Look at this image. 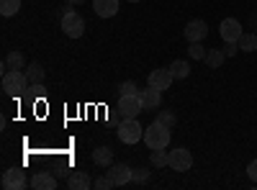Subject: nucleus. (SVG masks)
Masks as SVG:
<instances>
[{
    "label": "nucleus",
    "mask_w": 257,
    "mask_h": 190,
    "mask_svg": "<svg viewBox=\"0 0 257 190\" xmlns=\"http://www.w3.org/2000/svg\"><path fill=\"white\" fill-rule=\"evenodd\" d=\"M29 77L26 72H21V70H6L3 72V90L8 95H24L29 90Z\"/></svg>",
    "instance_id": "f257e3e1"
},
{
    "label": "nucleus",
    "mask_w": 257,
    "mask_h": 190,
    "mask_svg": "<svg viewBox=\"0 0 257 190\" xmlns=\"http://www.w3.org/2000/svg\"><path fill=\"white\" fill-rule=\"evenodd\" d=\"M170 131L173 129H167V126L155 121L149 129H144V144L149 146V149H165V146L170 144Z\"/></svg>",
    "instance_id": "f03ea898"
},
{
    "label": "nucleus",
    "mask_w": 257,
    "mask_h": 190,
    "mask_svg": "<svg viewBox=\"0 0 257 190\" xmlns=\"http://www.w3.org/2000/svg\"><path fill=\"white\" fill-rule=\"evenodd\" d=\"M118 139L123 144H137L139 139H144V129L139 126L137 118H123L118 123Z\"/></svg>",
    "instance_id": "7ed1b4c3"
},
{
    "label": "nucleus",
    "mask_w": 257,
    "mask_h": 190,
    "mask_svg": "<svg viewBox=\"0 0 257 190\" xmlns=\"http://www.w3.org/2000/svg\"><path fill=\"white\" fill-rule=\"evenodd\" d=\"M62 31L70 39H80L85 34V18L80 13H75V11H67L62 16Z\"/></svg>",
    "instance_id": "20e7f679"
},
{
    "label": "nucleus",
    "mask_w": 257,
    "mask_h": 190,
    "mask_svg": "<svg viewBox=\"0 0 257 190\" xmlns=\"http://www.w3.org/2000/svg\"><path fill=\"white\" fill-rule=\"evenodd\" d=\"M144 111V103L137 95H118V116L121 118H137L139 113Z\"/></svg>",
    "instance_id": "39448f33"
},
{
    "label": "nucleus",
    "mask_w": 257,
    "mask_h": 190,
    "mask_svg": "<svg viewBox=\"0 0 257 190\" xmlns=\"http://www.w3.org/2000/svg\"><path fill=\"white\" fill-rule=\"evenodd\" d=\"M170 167H173L175 172H188L193 167V154L185 149V146H178V149L170 152Z\"/></svg>",
    "instance_id": "423d86ee"
},
{
    "label": "nucleus",
    "mask_w": 257,
    "mask_h": 190,
    "mask_svg": "<svg viewBox=\"0 0 257 190\" xmlns=\"http://www.w3.org/2000/svg\"><path fill=\"white\" fill-rule=\"evenodd\" d=\"M108 180L113 182V187H118V185H126V182H132V175H134V170L128 164H123V162H118V164H111L108 167Z\"/></svg>",
    "instance_id": "0eeeda50"
},
{
    "label": "nucleus",
    "mask_w": 257,
    "mask_h": 190,
    "mask_svg": "<svg viewBox=\"0 0 257 190\" xmlns=\"http://www.w3.org/2000/svg\"><path fill=\"white\" fill-rule=\"evenodd\" d=\"M219 31H221V39L226 41V44H231V41H239V36H242V24H239L237 18H224L221 26H219Z\"/></svg>",
    "instance_id": "6e6552de"
},
{
    "label": "nucleus",
    "mask_w": 257,
    "mask_h": 190,
    "mask_svg": "<svg viewBox=\"0 0 257 190\" xmlns=\"http://www.w3.org/2000/svg\"><path fill=\"white\" fill-rule=\"evenodd\" d=\"M183 34H185V39H188V41H203V39H206V34H208V26H206V21L193 18V21H188V24H185Z\"/></svg>",
    "instance_id": "1a4fd4ad"
},
{
    "label": "nucleus",
    "mask_w": 257,
    "mask_h": 190,
    "mask_svg": "<svg viewBox=\"0 0 257 190\" xmlns=\"http://www.w3.org/2000/svg\"><path fill=\"white\" fill-rule=\"evenodd\" d=\"M3 187L6 190H21V187H26V175L21 167H11V170L3 172Z\"/></svg>",
    "instance_id": "9d476101"
},
{
    "label": "nucleus",
    "mask_w": 257,
    "mask_h": 190,
    "mask_svg": "<svg viewBox=\"0 0 257 190\" xmlns=\"http://www.w3.org/2000/svg\"><path fill=\"white\" fill-rule=\"evenodd\" d=\"M173 72H170V67L167 70H152L149 72V88H157V90H167L170 85H173Z\"/></svg>",
    "instance_id": "9b49d317"
},
{
    "label": "nucleus",
    "mask_w": 257,
    "mask_h": 190,
    "mask_svg": "<svg viewBox=\"0 0 257 190\" xmlns=\"http://www.w3.org/2000/svg\"><path fill=\"white\" fill-rule=\"evenodd\" d=\"M139 98L144 103V111H155V108H160V103H162V90L147 88V90H139Z\"/></svg>",
    "instance_id": "f8f14e48"
},
{
    "label": "nucleus",
    "mask_w": 257,
    "mask_h": 190,
    "mask_svg": "<svg viewBox=\"0 0 257 190\" xmlns=\"http://www.w3.org/2000/svg\"><path fill=\"white\" fill-rule=\"evenodd\" d=\"M93 11H95L100 18H113V16L118 13V0H95Z\"/></svg>",
    "instance_id": "ddd939ff"
},
{
    "label": "nucleus",
    "mask_w": 257,
    "mask_h": 190,
    "mask_svg": "<svg viewBox=\"0 0 257 190\" xmlns=\"http://www.w3.org/2000/svg\"><path fill=\"white\" fill-rule=\"evenodd\" d=\"M31 187L34 190H54L57 187V177L52 172H36L34 180H31Z\"/></svg>",
    "instance_id": "4468645a"
},
{
    "label": "nucleus",
    "mask_w": 257,
    "mask_h": 190,
    "mask_svg": "<svg viewBox=\"0 0 257 190\" xmlns=\"http://www.w3.org/2000/svg\"><path fill=\"white\" fill-rule=\"evenodd\" d=\"M93 162L98 167H111L113 164V152L108 149V146H98V149L93 152Z\"/></svg>",
    "instance_id": "2eb2a0df"
},
{
    "label": "nucleus",
    "mask_w": 257,
    "mask_h": 190,
    "mask_svg": "<svg viewBox=\"0 0 257 190\" xmlns=\"http://www.w3.org/2000/svg\"><path fill=\"white\" fill-rule=\"evenodd\" d=\"M224 59H226V54H224L221 49H208L203 62H206V65H208L211 70H219V67L224 65Z\"/></svg>",
    "instance_id": "dca6fc26"
},
{
    "label": "nucleus",
    "mask_w": 257,
    "mask_h": 190,
    "mask_svg": "<svg viewBox=\"0 0 257 190\" xmlns=\"http://www.w3.org/2000/svg\"><path fill=\"white\" fill-rule=\"evenodd\" d=\"M72 190H88L93 182H90V177L88 175H85V172H72L70 175V182H67Z\"/></svg>",
    "instance_id": "f3484780"
},
{
    "label": "nucleus",
    "mask_w": 257,
    "mask_h": 190,
    "mask_svg": "<svg viewBox=\"0 0 257 190\" xmlns=\"http://www.w3.org/2000/svg\"><path fill=\"white\" fill-rule=\"evenodd\" d=\"M170 72H173L175 80H183V77L190 75V65H188V62H183V59H175L173 65H170Z\"/></svg>",
    "instance_id": "a211bd4d"
},
{
    "label": "nucleus",
    "mask_w": 257,
    "mask_h": 190,
    "mask_svg": "<svg viewBox=\"0 0 257 190\" xmlns=\"http://www.w3.org/2000/svg\"><path fill=\"white\" fill-rule=\"evenodd\" d=\"M26 77H29L31 85H39V82H44V67L34 62V65H29V70H26Z\"/></svg>",
    "instance_id": "6ab92c4d"
},
{
    "label": "nucleus",
    "mask_w": 257,
    "mask_h": 190,
    "mask_svg": "<svg viewBox=\"0 0 257 190\" xmlns=\"http://www.w3.org/2000/svg\"><path fill=\"white\" fill-rule=\"evenodd\" d=\"M237 47L242 52H254L257 49V34H242L239 41H237Z\"/></svg>",
    "instance_id": "aec40b11"
},
{
    "label": "nucleus",
    "mask_w": 257,
    "mask_h": 190,
    "mask_svg": "<svg viewBox=\"0 0 257 190\" xmlns=\"http://www.w3.org/2000/svg\"><path fill=\"white\" fill-rule=\"evenodd\" d=\"M21 11V0H0V13H3L6 18L16 16Z\"/></svg>",
    "instance_id": "412c9836"
},
{
    "label": "nucleus",
    "mask_w": 257,
    "mask_h": 190,
    "mask_svg": "<svg viewBox=\"0 0 257 190\" xmlns=\"http://www.w3.org/2000/svg\"><path fill=\"white\" fill-rule=\"evenodd\" d=\"M6 70H24V54H21V52H11L6 57Z\"/></svg>",
    "instance_id": "4be33fe9"
},
{
    "label": "nucleus",
    "mask_w": 257,
    "mask_h": 190,
    "mask_svg": "<svg viewBox=\"0 0 257 190\" xmlns=\"http://www.w3.org/2000/svg\"><path fill=\"white\" fill-rule=\"evenodd\" d=\"M152 164L162 170L165 164H170V152H165V149H152Z\"/></svg>",
    "instance_id": "5701e85b"
},
{
    "label": "nucleus",
    "mask_w": 257,
    "mask_h": 190,
    "mask_svg": "<svg viewBox=\"0 0 257 190\" xmlns=\"http://www.w3.org/2000/svg\"><path fill=\"white\" fill-rule=\"evenodd\" d=\"M188 54L193 59H206V49L201 47V41H190V47H188Z\"/></svg>",
    "instance_id": "b1692460"
},
{
    "label": "nucleus",
    "mask_w": 257,
    "mask_h": 190,
    "mask_svg": "<svg viewBox=\"0 0 257 190\" xmlns=\"http://www.w3.org/2000/svg\"><path fill=\"white\" fill-rule=\"evenodd\" d=\"M157 123H162V126H167V129H175V116L170 113V111H160V116H157Z\"/></svg>",
    "instance_id": "393cba45"
},
{
    "label": "nucleus",
    "mask_w": 257,
    "mask_h": 190,
    "mask_svg": "<svg viewBox=\"0 0 257 190\" xmlns=\"http://www.w3.org/2000/svg\"><path fill=\"white\" fill-rule=\"evenodd\" d=\"M137 93H139V88L134 85L132 80H126V82H121V85H118V95H137Z\"/></svg>",
    "instance_id": "a878e982"
},
{
    "label": "nucleus",
    "mask_w": 257,
    "mask_h": 190,
    "mask_svg": "<svg viewBox=\"0 0 257 190\" xmlns=\"http://www.w3.org/2000/svg\"><path fill=\"white\" fill-rule=\"evenodd\" d=\"M147 177H149V170H144V167L134 170V175H132V180H134V182H147Z\"/></svg>",
    "instance_id": "bb28decb"
},
{
    "label": "nucleus",
    "mask_w": 257,
    "mask_h": 190,
    "mask_svg": "<svg viewBox=\"0 0 257 190\" xmlns=\"http://www.w3.org/2000/svg\"><path fill=\"white\" fill-rule=\"evenodd\" d=\"M95 187H100V190H108V187H113V182L108 180V175H103V177H98V180H95Z\"/></svg>",
    "instance_id": "cd10ccee"
},
{
    "label": "nucleus",
    "mask_w": 257,
    "mask_h": 190,
    "mask_svg": "<svg viewBox=\"0 0 257 190\" xmlns=\"http://www.w3.org/2000/svg\"><path fill=\"white\" fill-rule=\"evenodd\" d=\"M247 175H249V180H252V182H257V159L247 164Z\"/></svg>",
    "instance_id": "c85d7f7f"
},
{
    "label": "nucleus",
    "mask_w": 257,
    "mask_h": 190,
    "mask_svg": "<svg viewBox=\"0 0 257 190\" xmlns=\"http://www.w3.org/2000/svg\"><path fill=\"white\" fill-rule=\"evenodd\" d=\"M237 52H239V47H237V41H231V44H226V47H224V54H226V57H234V54H237Z\"/></svg>",
    "instance_id": "c756f323"
},
{
    "label": "nucleus",
    "mask_w": 257,
    "mask_h": 190,
    "mask_svg": "<svg viewBox=\"0 0 257 190\" xmlns=\"http://www.w3.org/2000/svg\"><path fill=\"white\" fill-rule=\"evenodd\" d=\"M67 3H70V6H75V3H82V0H67Z\"/></svg>",
    "instance_id": "7c9ffc66"
},
{
    "label": "nucleus",
    "mask_w": 257,
    "mask_h": 190,
    "mask_svg": "<svg viewBox=\"0 0 257 190\" xmlns=\"http://www.w3.org/2000/svg\"><path fill=\"white\" fill-rule=\"evenodd\" d=\"M128 3H139V0H128Z\"/></svg>",
    "instance_id": "2f4dec72"
}]
</instances>
